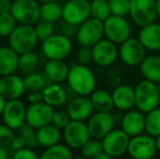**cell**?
Wrapping results in <instances>:
<instances>
[{"label": "cell", "instance_id": "obj_1", "mask_svg": "<svg viewBox=\"0 0 160 159\" xmlns=\"http://www.w3.org/2000/svg\"><path fill=\"white\" fill-rule=\"evenodd\" d=\"M67 81L70 89L76 95L89 96L96 89V77L86 64H72Z\"/></svg>", "mask_w": 160, "mask_h": 159}, {"label": "cell", "instance_id": "obj_2", "mask_svg": "<svg viewBox=\"0 0 160 159\" xmlns=\"http://www.w3.org/2000/svg\"><path fill=\"white\" fill-rule=\"evenodd\" d=\"M135 88V107L146 113L159 107L160 94L157 83L144 79L136 84Z\"/></svg>", "mask_w": 160, "mask_h": 159}, {"label": "cell", "instance_id": "obj_3", "mask_svg": "<svg viewBox=\"0 0 160 159\" xmlns=\"http://www.w3.org/2000/svg\"><path fill=\"white\" fill-rule=\"evenodd\" d=\"M38 39L35 28L28 24H20L9 36V46H11L19 55L33 51L37 46Z\"/></svg>", "mask_w": 160, "mask_h": 159}, {"label": "cell", "instance_id": "obj_4", "mask_svg": "<svg viewBox=\"0 0 160 159\" xmlns=\"http://www.w3.org/2000/svg\"><path fill=\"white\" fill-rule=\"evenodd\" d=\"M73 44L69 37L64 36L61 33L52 34L50 37L45 39L42 44V53L47 59L64 60L71 55Z\"/></svg>", "mask_w": 160, "mask_h": 159}, {"label": "cell", "instance_id": "obj_5", "mask_svg": "<svg viewBox=\"0 0 160 159\" xmlns=\"http://www.w3.org/2000/svg\"><path fill=\"white\" fill-rule=\"evenodd\" d=\"M130 17L141 27L156 22L158 17L156 0H131Z\"/></svg>", "mask_w": 160, "mask_h": 159}, {"label": "cell", "instance_id": "obj_6", "mask_svg": "<svg viewBox=\"0 0 160 159\" xmlns=\"http://www.w3.org/2000/svg\"><path fill=\"white\" fill-rule=\"evenodd\" d=\"M156 137L149 134H138L130 138L128 154L135 159H149L157 154Z\"/></svg>", "mask_w": 160, "mask_h": 159}, {"label": "cell", "instance_id": "obj_7", "mask_svg": "<svg viewBox=\"0 0 160 159\" xmlns=\"http://www.w3.org/2000/svg\"><path fill=\"white\" fill-rule=\"evenodd\" d=\"M10 12L19 24L33 25L40 20V4L38 0H14Z\"/></svg>", "mask_w": 160, "mask_h": 159}, {"label": "cell", "instance_id": "obj_8", "mask_svg": "<svg viewBox=\"0 0 160 159\" xmlns=\"http://www.w3.org/2000/svg\"><path fill=\"white\" fill-rule=\"evenodd\" d=\"M65 144L73 149H81L92 137L88 125L84 121L71 120L62 131Z\"/></svg>", "mask_w": 160, "mask_h": 159}, {"label": "cell", "instance_id": "obj_9", "mask_svg": "<svg viewBox=\"0 0 160 159\" xmlns=\"http://www.w3.org/2000/svg\"><path fill=\"white\" fill-rule=\"evenodd\" d=\"M103 36H105L103 21L92 17L83 22L81 25H78L76 39L81 46L93 47L96 42L102 39Z\"/></svg>", "mask_w": 160, "mask_h": 159}, {"label": "cell", "instance_id": "obj_10", "mask_svg": "<svg viewBox=\"0 0 160 159\" xmlns=\"http://www.w3.org/2000/svg\"><path fill=\"white\" fill-rule=\"evenodd\" d=\"M146 50L142 42L135 37H130L120 44L119 58L128 67H137L142 63L146 57Z\"/></svg>", "mask_w": 160, "mask_h": 159}, {"label": "cell", "instance_id": "obj_11", "mask_svg": "<svg viewBox=\"0 0 160 159\" xmlns=\"http://www.w3.org/2000/svg\"><path fill=\"white\" fill-rule=\"evenodd\" d=\"M103 27H105V36L116 44L123 42L130 38L132 34L131 24L128 20L125 19V17L111 14L107 20L103 21Z\"/></svg>", "mask_w": 160, "mask_h": 159}, {"label": "cell", "instance_id": "obj_12", "mask_svg": "<svg viewBox=\"0 0 160 159\" xmlns=\"http://www.w3.org/2000/svg\"><path fill=\"white\" fill-rule=\"evenodd\" d=\"M91 17L88 0H69L62 6V20L68 23L81 25Z\"/></svg>", "mask_w": 160, "mask_h": 159}, {"label": "cell", "instance_id": "obj_13", "mask_svg": "<svg viewBox=\"0 0 160 159\" xmlns=\"http://www.w3.org/2000/svg\"><path fill=\"white\" fill-rule=\"evenodd\" d=\"M93 62L101 68L112 66L119 58V48L116 42L102 38L93 47Z\"/></svg>", "mask_w": 160, "mask_h": 159}, {"label": "cell", "instance_id": "obj_14", "mask_svg": "<svg viewBox=\"0 0 160 159\" xmlns=\"http://www.w3.org/2000/svg\"><path fill=\"white\" fill-rule=\"evenodd\" d=\"M131 136L122 129H113L101 140L103 151L112 158L120 157L128 153Z\"/></svg>", "mask_w": 160, "mask_h": 159}, {"label": "cell", "instance_id": "obj_15", "mask_svg": "<svg viewBox=\"0 0 160 159\" xmlns=\"http://www.w3.org/2000/svg\"><path fill=\"white\" fill-rule=\"evenodd\" d=\"M116 122V118L111 111H96L89 117L87 122L91 136L102 140L109 132L114 129Z\"/></svg>", "mask_w": 160, "mask_h": 159}, {"label": "cell", "instance_id": "obj_16", "mask_svg": "<svg viewBox=\"0 0 160 159\" xmlns=\"http://www.w3.org/2000/svg\"><path fill=\"white\" fill-rule=\"evenodd\" d=\"M55 112V107L50 106L46 102L30 104L26 109V123L32 125L35 129L51 123Z\"/></svg>", "mask_w": 160, "mask_h": 159}, {"label": "cell", "instance_id": "obj_17", "mask_svg": "<svg viewBox=\"0 0 160 159\" xmlns=\"http://www.w3.org/2000/svg\"><path fill=\"white\" fill-rule=\"evenodd\" d=\"M26 109L28 107L22 100H20V98L7 100L1 115L3 123L13 130H19L24 123H26Z\"/></svg>", "mask_w": 160, "mask_h": 159}, {"label": "cell", "instance_id": "obj_18", "mask_svg": "<svg viewBox=\"0 0 160 159\" xmlns=\"http://www.w3.org/2000/svg\"><path fill=\"white\" fill-rule=\"evenodd\" d=\"M26 92L24 79L15 73L3 75L0 79V94L7 100L19 99Z\"/></svg>", "mask_w": 160, "mask_h": 159}, {"label": "cell", "instance_id": "obj_19", "mask_svg": "<svg viewBox=\"0 0 160 159\" xmlns=\"http://www.w3.org/2000/svg\"><path fill=\"white\" fill-rule=\"evenodd\" d=\"M67 111L71 120L85 121L89 119L95 109H94L93 102L89 96L78 95L69 102Z\"/></svg>", "mask_w": 160, "mask_h": 159}, {"label": "cell", "instance_id": "obj_20", "mask_svg": "<svg viewBox=\"0 0 160 159\" xmlns=\"http://www.w3.org/2000/svg\"><path fill=\"white\" fill-rule=\"evenodd\" d=\"M120 124L121 129L124 130L131 137L138 135L145 132V115L138 109H130L122 116Z\"/></svg>", "mask_w": 160, "mask_h": 159}, {"label": "cell", "instance_id": "obj_21", "mask_svg": "<svg viewBox=\"0 0 160 159\" xmlns=\"http://www.w3.org/2000/svg\"><path fill=\"white\" fill-rule=\"evenodd\" d=\"M114 107L120 111H128L135 107V88L128 84H121L112 91Z\"/></svg>", "mask_w": 160, "mask_h": 159}, {"label": "cell", "instance_id": "obj_22", "mask_svg": "<svg viewBox=\"0 0 160 159\" xmlns=\"http://www.w3.org/2000/svg\"><path fill=\"white\" fill-rule=\"evenodd\" d=\"M138 39L147 50H160V24L154 22L148 25L142 26L138 33Z\"/></svg>", "mask_w": 160, "mask_h": 159}, {"label": "cell", "instance_id": "obj_23", "mask_svg": "<svg viewBox=\"0 0 160 159\" xmlns=\"http://www.w3.org/2000/svg\"><path fill=\"white\" fill-rule=\"evenodd\" d=\"M20 55L11 46H0V75L12 74L19 70Z\"/></svg>", "mask_w": 160, "mask_h": 159}, {"label": "cell", "instance_id": "obj_24", "mask_svg": "<svg viewBox=\"0 0 160 159\" xmlns=\"http://www.w3.org/2000/svg\"><path fill=\"white\" fill-rule=\"evenodd\" d=\"M70 67L64 60L49 59L44 67V73L49 81L53 83H62L67 81Z\"/></svg>", "mask_w": 160, "mask_h": 159}, {"label": "cell", "instance_id": "obj_25", "mask_svg": "<svg viewBox=\"0 0 160 159\" xmlns=\"http://www.w3.org/2000/svg\"><path fill=\"white\" fill-rule=\"evenodd\" d=\"M42 97L44 102L49 104L50 106L55 107H62L68 102V93L63 86L60 85V83H51L47 85L42 89Z\"/></svg>", "mask_w": 160, "mask_h": 159}, {"label": "cell", "instance_id": "obj_26", "mask_svg": "<svg viewBox=\"0 0 160 159\" xmlns=\"http://www.w3.org/2000/svg\"><path fill=\"white\" fill-rule=\"evenodd\" d=\"M36 132H37L38 144L45 148L60 143L62 137V132L60 131L59 127L53 125L52 123H49L39 129H36Z\"/></svg>", "mask_w": 160, "mask_h": 159}, {"label": "cell", "instance_id": "obj_27", "mask_svg": "<svg viewBox=\"0 0 160 159\" xmlns=\"http://www.w3.org/2000/svg\"><path fill=\"white\" fill-rule=\"evenodd\" d=\"M139 71L144 79L152 82H160V56H146L139 64Z\"/></svg>", "mask_w": 160, "mask_h": 159}, {"label": "cell", "instance_id": "obj_28", "mask_svg": "<svg viewBox=\"0 0 160 159\" xmlns=\"http://www.w3.org/2000/svg\"><path fill=\"white\" fill-rule=\"evenodd\" d=\"M91 99L95 111H112L114 108L112 94L105 89H95L91 94Z\"/></svg>", "mask_w": 160, "mask_h": 159}, {"label": "cell", "instance_id": "obj_29", "mask_svg": "<svg viewBox=\"0 0 160 159\" xmlns=\"http://www.w3.org/2000/svg\"><path fill=\"white\" fill-rule=\"evenodd\" d=\"M40 19L56 23L62 19V6L57 1L42 2L40 4Z\"/></svg>", "mask_w": 160, "mask_h": 159}, {"label": "cell", "instance_id": "obj_30", "mask_svg": "<svg viewBox=\"0 0 160 159\" xmlns=\"http://www.w3.org/2000/svg\"><path fill=\"white\" fill-rule=\"evenodd\" d=\"M145 132L154 137L160 135V107L146 112Z\"/></svg>", "mask_w": 160, "mask_h": 159}, {"label": "cell", "instance_id": "obj_31", "mask_svg": "<svg viewBox=\"0 0 160 159\" xmlns=\"http://www.w3.org/2000/svg\"><path fill=\"white\" fill-rule=\"evenodd\" d=\"M40 157L44 159L50 158H62V159H70L73 157V154L71 152V147H69L67 144H61L58 143L50 147H47L44 151V153L40 155Z\"/></svg>", "mask_w": 160, "mask_h": 159}, {"label": "cell", "instance_id": "obj_32", "mask_svg": "<svg viewBox=\"0 0 160 159\" xmlns=\"http://www.w3.org/2000/svg\"><path fill=\"white\" fill-rule=\"evenodd\" d=\"M39 63V58L34 51H28V52H24L20 55L19 58V70L22 73H28L33 72L36 70Z\"/></svg>", "mask_w": 160, "mask_h": 159}, {"label": "cell", "instance_id": "obj_33", "mask_svg": "<svg viewBox=\"0 0 160 159\" xmlns=\"http://www.w3.org/2000/svg\"><path fill=\"white\" fill-rule=\"evenodd\" d=\"M91 15L100 21H105L111 15L109 0H92Z\"/></svg>", "mask_w": 160, "mask_h": 159}, {"label": "cell", "instance_id": "obj_34", "mask_svg": "<svg viewBox=\"0 0 160 159\" xmlns=\"http://www.w3.org/2000/svg\"><path fill=\"white\" fill-rule=\"evenodd\" d=\"M101 152H103L102 142H101V140L94 137L89 138L86 142V144L81 148V153H82L83 157L89 159H96Z\"/></svg>", "mask_w": 160, "mask_h": 159}, {"label": "cell", "instance_id": "obj_35", "mask_svg": "<svg viewBox=\"0 0 160 159\" xmlns=\"http://www.w3.org/2000/svg\"><path fill=\"white\" fill-rule=\"evenodd\" d=\"M18 26V21L11 12L0 14V36L9 38L14 28Z\"/></svg>", "mask_w": 160, "mask_h": 159}, {"label": "cell", "instance_id": "obj_36", "mask_svg": "<svg viewBox=\"0 0 160 159\" xmlns=\"http://www.w3.org/2000/svg\"><path fill=\"white\" fill-rule=\"evenodd\" d=\"M26 91H42L45 87V77L38 72H30L24 77Z\"/></svg>", "mask_w": 160, "mask_h": 159}, {"label": "cell", "instance_id": "obj_37", "mask_svg": "<svg viewBox=\"0 0 160 159\" xmlns=\"http://www.w3.org/2000/svg\"><path fill=\"white\" fill-rule=\"evenodd\" d=\"M19 134L24 138L25 144L28 147L35 148L37 145H39L37 141V132H36V129L33 127L32 125H30L28 123H24V124L20 127Z\"/></svg>", "mask_w": 160, "mask_h": 159}, {"label": "cell", "instance_id": "obj_38", "mask_svg": "<svg viewBox=\"0 0 160 159\" xmlns=\"http://www.w3.org/2000/svg\"><path fill=\"white\" fill-rule=\"evenodd\" d=\"M34 28H35V32L40 42H44L45 39H47L52 34H55L53 23L46 21V20H39V21H37L36 22V25L34 26Z\"/></svg>", "mask_w": 160, "mask_h": 159}, {"label": "cell", "instance_id": "obj_39", "mask_svg": "<svg viewBox=\"0 0 160 159\" xmlns=\"http://www.w3.org/2000/svg\"><path fill=\"white\" fill-rule=\"evenodd\" d=\"M109 6L112 15L127 17L130 14L131 0H109Z\"/></svg>", "mask_w": 160, "mask_h": 159}, {"label": "cell", "instance_id": "obj_40", "mask_svg": "<svg viewBox=\"0 0 160 159\" xmlns=\"http://www.w3.org/2000/svg\"><path fill=\"white\" fill-rule=\"evenodd\" d=\"M14 136V130L8 127L6 123L0 124V146L6 147V148L10 147Z\"/></svg>", "mask_w": 160, "mask_h": 159}, {"label": "cell", "instance_id": "obj_41", "mask_svg": "<svg viewBox=\"0 0 160 159\" xmlns=\"http://www.w3.org/2000/svg\"><path fill=\"white\" fill-rule=\"evenodd\" d=\"M70 121H71V118H70L68 111L59 109V110H55V112H53V117H52L51 123H52L53 125H56L57 127H59L60 130H63L64 127L69 124Z\"/></svg>", "mask_w": 160, "mask_h": 159}, {"label": "cell", "instance_id": "obj_42", "mask_svg": "<svg viewBox=\"0 0 160 159\" xmlns=\"http://www.w3.org/2000/svg\"><path fill=\"white\" fill-rule=\"evenodd\" d=\"M76 60L78 63L88 66L93 61V48L89 46H81L76 52Z\"/></svg>", "mask_w": 160, "mask_h": 159}, {"label": "cell", "instance_id": "obj_43", "mask_svg": "<svg viewBox=\"0 0 160 159\" xmlns=\"http://www.w3.org/2000/svg\"><path fill=\"white\" fill-rule=\"evenodd\" d=\"M13 158L14 159H37L38 155L33 151L32 147H23V148L15 151L13 154Z\"/></svg>", "mask_w": 160, "mask_h": 159}, {"label": "cell", "instance_id": "obj_44", "mask_svg": "<svg viewBox=\"0 0 160 159\" xmlns=\"http://www.w3.org/2000/svg\"><path fill=\"white\" fill-rule=\"evenodd\" d=\"M78 31V25L68 23V22H65V21H63V23H62L61 26H60V33L71 39L74 38V37L76 38Z\"/></svg>", "mask_w": 160, "mask_h": 159}, {"label": "cell", "instance_id": "obj_45", "mask_svg": "<svg viewBox=\"0 0 160 159\" xmlns=\"http://www.w3.org/2000/svg\"><path fill=\"white\" fill-rule=\"evenodd\" d=\"M26 144H25V141H24V138L22 137L21 135H15L14 137H13L12 140V143H11L10 147L13 149V151H19V149L23 148V147H25Z\"/></svg>", "mask_w": 160, "mask_h": 159}, {"label": "cell", "instance_id": "obj_46", "mask_svg": "<svg viewBox=\"0 0 160 159\" xmlns=\"http://www.w3.org/2000/svg\"><path fill=\"white\" fill-rule=\"evenodd\" d=\"M28 100L30 104H36V102H42V100H44L42 92V91H31L28 96Z\"/></svg>", "mask_w": 160, "mask_h": 159}, {"label": "cell", "instance_id": "obj_47", "mask_svg": "<svg viewBox=\"0 0 160 159\" xmlns=\"http://www.w3.org/2000/svg\"><path fill=\"white\" fill-rule=\"evenodd\" d=\"M11 7H12V2L10 0H0V14L10 12Z\"/></svg>", "mask_w": 160, "mask_h": 159}, {"label": "cell", "instance_id": "obj_48", "mask_svg": "<svg viewBox=\"0 0 160 159\" xmlns=\"http://www.w3.org/2000/svg\"><path fill=\"white\" fill-rule=\"evenodd\" d=\"M6 104H7V99L1 95V94H0V116H1L2 112H3V109H4Z\"/></svg>", "mask_w": 160, "mask_h": 159}, {"label": "cell", "instance_id": "obj_49", "mask_svg": "<svg viewBox=\"0 0 160 159\" xmlns=\"http://www.w3.org/2000/svg\"><path fill=\"white\" fill-rule=\"evenodd\" d=\"M8 152H7L6 147L0 146V159H7L8 158Z\"/></svg>", "mask_w": 160, "mask_h": 159}, {"label": "cell", "instance_id": "obj_50", "mask_svg": "<svg viewBox=\"0 0 160 159\" xmlns=\"http://www.w3.org/2000/svg\"><path fill=\"white\" fill-rule=\"evenodd\" d=\"M156 144H157V149H158V152L160 153V135L156 137Z\"/></svg>", "mask_w": 160, "mask_h": 159}, {"label": "cell", "instance_id": "obj_51", "mask_svg": "<svg viewBox=\"0 0 160 159\" xmlns=\"http://www.w3.org/2000/svg\"><path fill=\"white\" fill-rule=\"evenodd\" d=\"M157 2V11H158V17H160V0H156Z\"/></svg>", "mask_w": 160, "mask_h": 159}, {"label": "cell", "instance_id": "obj_52", "mask_svg": "<svg viewBox=\"0 0 160 159\" xmlns=\"http://www.w3.org/2000/svg\"><path fill=\"white\" fill-rule=\"evenodd\" d=\"M39 2H50V1H58V0H38Z\"/></svg>", "mask_w": 160, "mask_h": 159}, {"label": "cell", "instance_id": "obj_53", "mask_svg": "<svg viewBox=\"0 0 160 159\" xmlns=\"http://www.w3.org/2000/svg\"><path fill=\"white\" fill-rule=\"evenodd\" d=\"M157 87H158V91H159V94H160V82L157 83Z\"/></svg>", "mask_w": 160, "mask_h": 159}, {"label": "cell", "instance_id": "obj_54", "mask_svg": "<svg viewBox=\"0 0 160 159\" xmlns=\"http://www.w3.org/2000/svg\"><path fill=\"white\" fill-rule=\"evenodd\" d=\"M0 39H1V36H0ZM0 42H1V40H0Z\"/></svg>", "mask_w": 160, "mask_h": 159}]
</instances>
